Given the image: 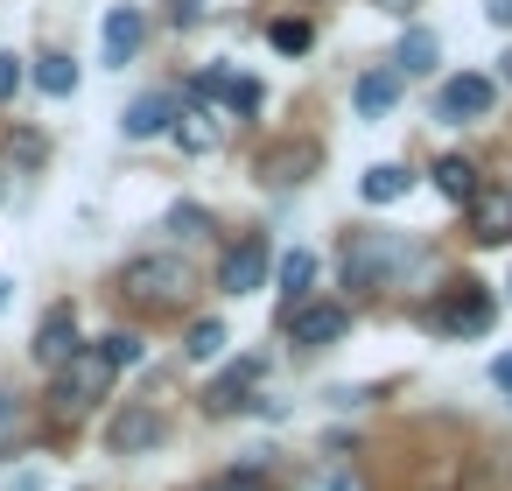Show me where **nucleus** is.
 Instances as JSON below:
<instances>
[{"instance_id":"obj_15","label":"nucleus","mask_w":512,"mask_h":491,"mask_svg":"<svg viewBox=\"0 0 512 491\" xmlns=\"http://www.w3.org/2000/svg\"><path fill=\"white\" fill-rule=\"evenodd\" d=\"M400 71H365L358 85H351V106H358V120H386L393 106H400Z\"/></svg>"},{"instance_id":"obj_6","label":"nucleus","mask_w":512,"mask_h":491,"mask_svg":"<svg viewBox=\"0 0 512 491\" xmlns=\"http://www.w3.org/2000/svg\"><path fill=\"white\" fill-rule=\"evenodd\" d=\"M162 435H169V421H162L155 400H127V407L106 421V449H113V456H148Z\"/></svg>"},{"instance_id":"obj_3","label":"nucleus","mask_w":512,"mask_h":491,"mask_svg":"<svg viewBox=\"0 0 512 491\" xmlns=\"http://www.w3.org/2000/svg\"><path fill=\"white\" fill-rule=\"evenodd\" d=\"M421 323L435 337H484L498 323V302H491L484 281H449V288H435V302L421 309Z\"/></svg>"},{"instance_id":"obj_21","label":"nucleus","mask_w":512,"mask_h":491,"mask_svg":"<svg viewBox=\"0 0 512 491\" xmlns=\"http://www.w3.org/2000/svg\"><path fill=\"white\" fill-rule=\"evenodd\" d=\"M176 141H183L190 155H211V148H218V127H211V113H204V106L176 113Z\"/></svg>"},{"instance_id":"obj_11","label":"nucleus","mask_w":512,"mask_h":491,"mask_svg":"<svg viewBox=\"0 0 512 491\" xmlns=\"http://www.w3.org/2000/svg\"><path fill=\"white\" fill-rule=\"evenodd\" d=\"M141 36H148V15H141V8H106V36H99V64H106V71H120V64H134V50H141Z\"/></svg>"},{"instance_id":"obj_32","label":"nucleus","mask_w":512,"mask_h":491,"mask_svg":"<svg viewBox=\"0 0 512 491\" xmlns=\"http://www.w3.org/2000/svg\"><path fill=\"white\" fill-rule=\"evenodd\" d=\"M211 491H253V484H246V477H225V484H211Z\"/></svg>"},{"instance_id":"obj_33","label":"nucleus","mask_w":512,"mask_h":491,"mask_svg":"<svg viewBox=\"0 0 512 491\" xmlns=\"http://www.w3.org/2000/svg\"><path fill=\"white\" fill-rule=\"evenodd\" d=\"M498 64H505V85H512V50H505V57H498Z\"/></svg>"},{"instance_id":"obj_28","label":"nucleus","mask_w":512,"mask_h":491,"mask_svg":"<svg viewBox=\"0 0 512 491\" xmlns=\"http://www.w3.org/2000/svg\"><path fill=\"white\" fill-rule=\"evenodd\" d=\"M491 386L512 400V351H498V358H491Z\"/></svg>"},{"instance_id":"obj_10","label":"nucleus","mask_w":512,"mask_h":491,"mask_svg":"<svg viewBox=\"0 0 512 491\" xmlns=\"http://www.w3.org/2000/svg\"><path fill=\"white\" fill-rule=\"evenodd\" d=\"M351 330V309L344 302H302L295 316H288V337L302 344V351H323V344H337Z\"/></svg>"},{"instance_id":"obj_2","label":"nucleus","mask_w":512,"mask_h":491,"mask_svg":"<svg viewBox=\"0 0 512 491\" xmlns=\"http://www.w3.org/2000/svg\"><path fill=\"white\" fill-rule=\"evenodd\" d=\"M120 295H127L134 309L169 316V309H183V302L197 295V267H190L183 253H141V260L120 267Z\"/></svg>"},{"instance_id":"obj_13","label":"nucleus","mask_w":512,"mask_h":491,"mask_svg":"<svg viewBox=\"0 0 512 491\" xmlns=\"http://www.w3.org/2000/svg\"><path fill=\"white\" fill-rule=\"evenodd\" d=\"M197 99H225L232 113H260V99H267V92H260V78H246V71H225V64H218V71H204V78H197Z\"/></svg>"},{"instance_id":"obj_23","label":"nucleus","mask_w":512,"mask_h":491,"mask_svg":"<svg viewBox=\"0 0 512 491\" xmlns=\"http://www.w3.org/2000/svg\"><path fill=\"white\" fill-rule=\"evenodd\" d=\"M92 351H99V358H106L113 372H127V365H141V337H134V330H106V337H99Z\"/></svg>"},{"instance_id":"obj_5","label":"nucleus","mask_w":512,"mask_h":491,"mask_svg":"<svg viewBox=\"0 0 512 491\" xmlns=\"http://www.w3.org/2000/svg\"><path fill=\"white\" fill-rule=\"evenodd\" d=\"M491 106H498V85H491L484 71H456V78H442V92H435V120H442V127L484 120Z\"/></svg>"},{"instance_id":"obj_29","label":"nucleus","mask_w":512,"mask_h":491,"mask_svg":"<svg viewBox=\"0 0 512 491\" xmlns=\"http://www.w3.org/2000/svg\"><path fill=\"white\" fill-rule=\"evenodd\" d=\"M484 15H491L498 29H512V0H484Z\"/></svg>"},{"instance_id":"obj_31","label":"nucleus","mask_w":512,"mask_h":491,"mask_svg":"<svg viewBox=\"0 0 512 491\" xmlns=\"http://www.w3.org/2000/svg\"><path fill=\"white\" fill-rule=\"evenodd\" d=\"M176 22L190 29V22H204V8H197V0H176Z\"/></svg>"},{"instance_id":"obj_22","label":"nucleus","mask_w":512,"mask_h":491,"mask_svg":"<svg viewBox=\"0 0 512 491\" xmlns=\"http://www.w3.org/2000/svg\"><path fill=\"white\" fill-rule=\"evenodd\" d=\"M197 365H211V358H225V323L218 316H204V323H190V344H183Z\"/></svg>"},{"instance_id":"obj_14","label":"nucleus","mask_w":512,"mask_h":491,"mask_svg":"<svg viewBox=\"0 0 512 491\" xmlns=\"http://www.w3.org/2000/svg\"><path fill=\"white\" fill-rule=\"evenodd\" d=\"M120 134H127V141H155V134H176V99H169V92H141V99L127 106Z\"/></svg>"},{"instance_id":"obj_30","label":"nucleus","mask_w":512,"mask_h":491,"mask_svg":"<svg viewBox=\"0 0 512 491\" xmlns=\"http://www.w3.org/2000/svg\"><path fill=\"white\" fill-rule=\"evenodd\" d=\"M372 8H379V15H414L421 0H372Z\"/></svg>"},{"instance_id":"obj_1","label":"nucleus","mask_w":512,"mask_h":491,"mask_svg":"<svg viewBox=\"0 0 512 491\" xmlns=\"http://www.w3.org/2000/svg\"><path fill=\"white\" fill-rule=\"evenodd\" d=\"M428 253H421V239H407V232H344V253H337V274H344V288H358V295H379V288H400L414 267H421Z\"/></svg>"},{"instance_id":"obj_34","label":"nucleus","mask_w":512,"mask_h":491,"mask_svg":"<svg viewBox=\"0 0 512 491\" xmlns=\"http://www.w3.org/2000/svg\"><path fill=\"white\" fill-rule=\"evenodd\" d=\"M0 428H8V393H0Z\"/></svg>"},{"instance_id":"obj_4","label":"nucleus","mask_w":512,"mask_h":491,"mask_svg":"<svg viewBox=\"0 0 512 491\" xmlns=\"http://www.w3.org/2000/svg\"><path fill=\"white\" fill-rule=\"evenodd\" d=\"M106 386H113V365H106L99 351H78V358L57 372V414H64V421L92 414V407L106 400Z\"/></svg>"},{"instance_id":"obj_25","label":"nucleus","mask_w":512,"mask_h":491,"mask_svg":"<svg viewBox=\"0 0 512 491\" xmlns=\"http://www.w3.org/2000/svg\"><path fill=\"white\" fill-rule=\"evenodd\" d=\"M267 36H274V50H288V57H302V50H309V22H274Z\"/></svg>"},{"instance_id":"obj_16","label":"nucleus","mask_w":512,"mask_h":491,"mask_svg":"<svg viewBox=\"0 0 512 491\" xmlns=\"http://www.w3.org/2000/svg\"><path fill=\"white\" fill-rule=\"evenodd\" d=\"M435 64H442L435 29H407V36H400V50H393V71H400V78H428Z\"/></svg>"},{"instance_id":"obj_27","label":"nucleus","mask_w":512,"mask_h":491,"mask_svg":"<svg viewBox=\"0 0 512 491\" xmlns=\"http://www.w3.org/2000/svg\"><path fill=\"white\" fill-rule=\"evenodd\" d=\"M15 85H22V57H8V50H0V106L15 99Z\"/></svg>"},{"instance_id":"obj_26","label":"nucleus","mask_w":512,"mask_h":491,"mask_svg":"<svg viewBox=\"0 0 512 491\" xmlns=\"http://www.w3.org/2000/svg\"><path fill=\"white\" fill-rule=\"evenodd\" d=\"M204 225H211V211H197V204H176V211H169V232H176V239H197Z\"/></svg>"},{"instance_id":"obj_24","label":"nucleus","mask_w":512,"mask_h":491,"mask_svg":"<svg viewBox=\"0 0 512 491\" xmlns=\"http://www.w3.org/2000/svg\"><path fill=\"white\" fill-rule=\"evenodd\" d=\"M295 491H365V477H358L351 463H323V470H309Z\"/></svg>"},{"instance_id":"obj_12","label":"nucleus","mask_w":512,"mask_h":491,"mask_svg":"<svg viewBox=\"0 0 512 491\" xmlns=\"http://www.w3.org/2000/svg\"><path fill=\"white\" fill-rule=\"evenodd\" d=\"M470 239L477 246H505L512 239V190H477L470 197Z\"/></svg>"},{"instance_id":"obj_9","label":"nucleus","mask_w":512,"mask_h":491,"mask_svg":"<svg viewBox=\"0 0 512 491\" xmlns=\"http://www.w3.org/2000/svg\"><path fill=\"white\" fill-rule=\"evenodd\" d=\"M267 379V351H246L239 365H225L218 379H211V393H204V407L211 414H232V407H253V386Z\"/></svg>"},{"instance_id":"obj_17","label":"nucleus","mask_w":512,"mask_h":491,"mask_svg":"<svg viewBox=\"0 0 512 491\" xmlns=\"http://www.w3.org/2000/svg\"><path fill=\"white\" fill-rule=\"evenodd\" d=\"M316 295V253H281V309L295 316Z\"/></svg>"},{"instance_id":"obj_8","label":"nucleus","mask_w":512,"mask_h":491,"mask_svg":"<svg viewBox=\"0 0 512 491\" xmlns=\"http://www.w3.org/2000/svg\"><path fill=\"white\" fill-rule=\"evenodd\" d=\"M29 351H36V365L64 372V365L85 351V344H78V309H71V302H50V316L36 323V344H29Z\"/></svg>"},{"instance_id":"obj_20","label":"nucleus","mask_w":512,"mask_h":491,"mask_svg":"<svg viewBox=\"0 0 512 491\" xmlns=\"http://www.w3.org/2000/svg\"><path fill=\"white\" fill-rule=\"evenodd\" d=\"M358 190H365V204H400V197L414 190V176H407L400 162H379V169H365V183H358Z\"/></svg>"},{"instance_id":"obj_35","label":"nucleus","mask_w":512,"mask_h":491,"mask_svg":"<svg viewBox=\"0 0 512 491\" xmlns=\"http://www.w3.org/2000/svg\"><path fill=\"white\" fill-rule=\"evenodd\" d=\"M0 309H8V281H0Z\"/></svg>"},{"instance_id":"obj_7","label":"nucleus","mask_w":512,"mask_h":491,"mask_svg":"<svg viewBox=\"0 0 512 491\" xmlns=\"http://www.w3.org/2000/svg\"><path fill=\"white\" fill-rule=\"evenodd\" d=\"M267 232H246V239H232L225 253H218V288L225 295H253L260 281H267Z\"/></svg>"},{"instance_id":"obj_19","label":"nucleus","mask_w":512,"mask_h":491,"mask_svg":"<svg viewBox=\"0 0 512 491\" xmlns=\"http://www.w3.org/2000/svg\"><path fill=\"white\" fill-rule=\"evenodd\" d=\"M435 190H442L449 204H470V197H477L484 183H477V169H470L463 155H442V162H435Z\"/></svg>"},{"instance_id":"obj_18","label":"nucleus","mask_w":512,"mask_h":491,"mask_svg":"<svg viewBox=\"0 0 512 491\" xmlns=\"http://www.w3.org/2000/svg\"><path fill=\"white\" fill-rule=\"evenodd\" d=\"M36 92H43V99H71V92H78V64H71L64 50H43V57H36Z\"/></svg>"}]
</instances>
